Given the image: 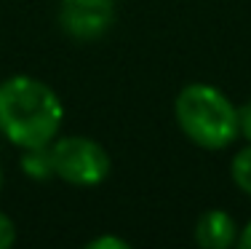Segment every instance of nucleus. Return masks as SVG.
Masks as SVG:
<instances>
[{
  "label": "nucleus",
  "mask_w": 251,
  "mask_h": 249,
  "mask_svg": "<svg viewBox=\"0 0 251 249\" xmlns=\"http://www.w3.org/2000/svg\"><path fill=\"white\" fill-rule=\"evenodd\" d=\"M64 105L49 83L32 75H11L0 83V134L11 145L29 150L59 137Z\"/></svg>",
  "instance_id": "obj_1"
},
{
  "label": "nucleus",
  "mask_w": 251,
  "mask_h": 249,
  "mask_svg": "<svg viewBox=\"0 0 251 249\" xmlns=\"http://www.w3.org/2000/svg\"><path fill=\"white\" fill-rule=\"evenodd\" d=\"M176 123L203 150H225L238 137V108L211 83H190L179 91Z\"/></svg>",
  "instance_id": "obj_2"
},
{
  "label": "nucleus",
  "mask_w": 251,
  "mask_h": 249,
  "mask_svg": "<svg viewBox=\"0 0 251 249\" xmlns=\"http://www.w3.org/2000/svg\"><path fill=\"white\" fill-rule=\"evenodd\" d=\"M56 177L75 188H97L110 174V156L91 137H62L51 142Z\"/></svg>",
  "instance_id": "obj_3"
},
{
  "label": "nucleus",
  "mask_w": 251,
  "mask_h": 249,
  "mask_svg": "<svg viewBox=\"0 0 251 249\" xmlns=\"http://www.w3.org/2000/svg\"><path fill=\"white\" fill-rule=\"evenodd\" d=\"M115 22L112 0H62L59 5V25L73 40L91 43L107 35Z\"/></svg>",
  "instance_id": "obj_4"
},
{
  "label": "nucleus",
  "mask_w": 251,
  "mask_h": 249,
  "mask_svg": "<svg viewBox=\"0 0 251 249\" xmlns=\"http://www.w3.org/2000/svg\"><path fill=\"white\" fill-rule=\"evenodd\" d=\"M195 241L203 249H227L238 241V225L235 217L225 209H208L201 215L195 225Z\"/></svg>",
  "instance_id": "obj_5"
},
{
  "label": "nucleus",
  "mask_w": 251,
  "mask_h": 249,
  "mask_svg": "<svg viewBox=\"0 0 251 249\" xmlns=\"http://www.w3.org/2000/svg\"><path fill=\"white\" fill-rule=\"evenodd\" d=\"M22 169H25V174L32 177V180H51V177H56V169H53V156H51V145H46V147H29V150H25Z\"/></svg>",
  "instance_id": "obj_6"
},
{
  "label": "nucleus",
  "mask_w": 251,
  "mask_h": 249,
  "mask_svg": "<svg viewBox=\"0 0 251 249\" xmlns=\"http://www.w3.org/2000/svg\"><path fill=\"white\" fill-rule=\"evenodd\" d=\"M230 174H232V182H235L246 195H251V145H246L243 150L235 153Z\"/></svg>",
  "instance_id": "obj_7"
},
{
  "label": "nucleus",
  "mask_w": 251,
  "mask_h": 249,
  "mask_svg": "<svg viewBox=\"0 0 251 249\" xmlns=\"http://www.w3.org/2000/svg\"><path fill=\"white\" fill-rule=\"evenodd\" d=\"M14 241H16V228H14V222H11L8 215H3V212H0V249H8Z\"/></svg>",
  "instance_id": "obj_8"
},
{
  "label": "nucleus",
  "mask_w": 251,
  "mask_h": 249,
  "mask_svg": "<svg viewBox=\"0 0 251 249\" xmlns=\"http://www.w3.org/2000/svg\"><path fill=\"white\" fill-rule=\"evenodd\" d=\"M88 249H128V241L115 239V236H99V239L88 241Z\"/></svg>",
  "instance_id": "obj_9"
},
{
  "label": "nucleus",
  "mask_w": 251,
  "mask_h": 249,
  "mask_svg": "<svg viewBox=\"0 0 251 249\" xmlns=\"http://www.w3.org/2000/svg\"><path fill=\"white\" fill-rule=\"evenodd\" d=\"M238 134H243L251 142V99L243 108H238Z\"/></svg>",
  "instance_id": "obj_10"
},
{
  "label": "nucleus",
  "mask_w": 251,
  "mask_h": 249,
  "mask_svg": "<svg viewBox=\"0 0 251 249\" xmlns=\"http://www.w3.org/2000/svg\"><path fill=\"white\" fill-rule=\"evenodd\" d=\"M238 244H241L243 249H251V222L241 230V236H238Z\"/></svg>",
  "instance_id": "obj_11"
},
{
  "label": "nucleus",
  "mask_w": 251,
  "mask_h": 249,
  "mask_svg": "<svg viewBox=\"0 0 251 249\" xmlns=\"http://www.w3.org/2000/svg\"><path fill=\"white\" fill-rule=\"evenodd\" d=\"M0 185H3V171H0Z\"/></svg>",
  "instance_id": "obj_12"
}]
</instances>
